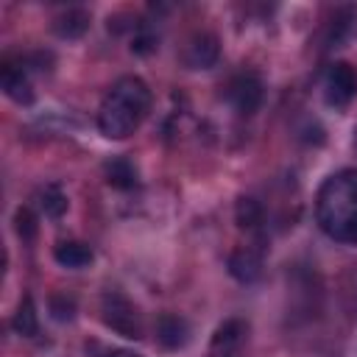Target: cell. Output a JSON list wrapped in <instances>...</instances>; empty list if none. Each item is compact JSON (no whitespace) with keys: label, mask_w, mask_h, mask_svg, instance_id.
<instances>
[{"label":"cell","mask_w":357,"mask_h":357,"mask_svg":"<svg viewBox=\"0 0 357 357\" xmlns=\"http://www.w3.org/2000/svg\"><path fill=\"white\" fill-rule=\"evenodd\" d=\"M151 112V89L137 75H123L106 92L98 109V128L109 139L131 137Z\"/></svg>","instance_id":"1"},{"label":"cell","mask_w":357,"mask_h":357,"mask_svg":"<svg viewBox=\"0 0 357 357\" xmlns=\"http://www.w3.org/2000/svg\"><path fill=\"white\" fill-rule=\"evenodd\" d=\"M315 218L332 240L357 243V167L340 170L324 181L315 201Z\"/></svg>","instance_id":"2"},{"label":"cell","mask_w":357,"mask_h":357,"mask_svg":"<svg viewBox=\"0 0 357 357\" xmlns=\"http://www.w3.org/2000/svg\"><path fill=\"white\" fill-rule=\"evenodd\" d=\"M100 318L103 324L117 332L120 337H128V340H137L142 337V321H139V312L137 307L120 296V293H106L103 301H100Z\"/></svg>","instance_id":"3"},{"label":"cell","mask_w":357,"mask_h":357,"mask_svg":"<svg viewBox=\"0 0 357 357\" xmlns=\"http://www.w3.org/2000/svg\"><path fill=\"white\" fill-rule=\"evenodd\" d=\"M357 92V73L349 61H335L324 75V100L332 109H346Z\"/></svg>","instance_id":"4"},{"label":"cell","mask_w":357,"mask_h":357,"mask_svg":"<svg viewBox=\"0 0 357 357\" xmlns=\"http://www.w3.org/2000/svg\"><path fill=\"white\" fill-rule=\"evenodd\" d=\"M226 98L240 114H254L262 103V81L254 73H240L229 81Z\"/></svg>","instance_id":"5"},{"label":"cell","mask_w":357,"mask_h":357,"mask_svg":"<svg viewBox=\"0 0 357 357\" xmlns=\"http://www.w3.org/2000/svg\"><path fill=\"white\" fill-rule=\"evenodd\" d=\"M0 84H3V92L20 103V106H28L33 100V86L28 81V73L22 70V64H14V61H6L3 64V73H0Z\"/></svg>","instance_id":"6"},{"label":"cell","mask_w":357,"mask_h":357,"mask_svg":"<svg viewBox=\"0 0 357 357\" xmlns=\"http://www.w3.org/2000/svg\"><path fill=\"white\" fill-rule=\"evenodd\" d=\"M218 53H220L218 39H215L212 33H198V36H192V42L187 45L184 61H187L192 70H206V67H212V64L218 61Z\"/></svg>","instance_id":"7"},{"label":"cell","mask_w":357,"mask_h":357,"mask_svg":"<svg viewBox=\"0 0 357 357\" xmlns=\"http://www.w3.org/2000/svg\"><path fill=\"white\" fill-rule=\"evenodd\" d=\"M190 337V329H187V321L173 315V312H165L159 321H156V340L165 346V349H178L184 346Z\"/></svg>","instance_id":"8"},{"label":"cell","mask_w":357,"mask_h":357,"mask_svg":"<svg viewBox=\"0 0 357 357\" xmlns=\"http://www.w3.org/2000/svg\"><path fill=\"white\" fill-rule=\"evenodd\" d=\"M53 257H56V262L61 268L78 271V268H86L92 262V248L86 243H78V240H64V243L56 245Z\"/></svg>","instance_id":"9"},{"label":"cell","mask_w":357,"mask_h":357,"mask_svg":"<svg viewBox=\"0 0 357 357\" xmlns=\"http://www.w3.org/2000/svg\"><path fill=\"white\" fill-rule=\"evenodd\" d=\"M86 28H89V14L84 8H67L53 20V31L61 39H78L86 33Z\"/></svg>","instance_id":"10"},{"label":"cell","mask_w":357,"mask_h":357,"mask_svg":"<svg viewBox=\"0 0 357 357\" xmlns=\"http://www.w3.org/2000/svg\"><path fill=\"white\" fill-rule=\"evenodd\" d=\"M243 335H245V324L243 321H234V318L226 321L223 326H218V332L212 337V351L215 354H231L240 346Z\"/></svg>","instance_id":"11"},{"label":"cell","mask_w":357,"mask_h":357,"mask_svg":"<svg viewBox=\"0 0 357 357\" xmlns=\"http://www.w3.org/2000/svg\"><path fill=\"white\" fill-rule=\"evenodd\" d=\"M11 326H14V332L22 335V337H33V335L39 332L36 307H33V298H31V296H25V298L20 301V307H17L14 318H11Z\"/></svg>","instance_id":"12"},{"label":"cell","mask_w":357,"mask_h":357,"mask_svg":"<svg viewBox=\"0 0 357 357\" xmlns=\"http://www.w3.org/2000/svg\"><path fill=\"white\" fill-rule=\"evenodd\" d=\"M106 181L112 184V187H117V190H131L134 184H137V170H134V165L128 162V159H112L109 165H106Z\"/></svg>","instance_id":"13"},{"label":"cell","mask_w":357,"mask_h":357,"mask_svg":"<svg viewBox=\"0 0 357 357\" xmlns=\"http://www.w3.org/2000/svg\"><path fill=\"white\" fill-rule=\"evenodd\" d=\"M229 271L240 279V282H254L259 276V257H254L251 251H237L229 259Z\"/></svg>","instance_id":"14"},{"label":"cell","mask_w":357,"mask_h":357,"mask_svg":"<svg viewBox=\"0 0 357 357\" xmlns=\"http://www.w3.org/2000/svg\"><path fill=\"white\" fill-rule=\"evenodd\" d=\"M39 209L45 212V218H61L67 212V195L56 184H47L39 192Z\"/></svg>","instance_id":"15"},{"label":"cell","mask_w":357,"mask_h":357,"mask_svg":"<svg viewBox=\"0 0 357 357\" xmlns=\"http://www.w3.org/2000/svg\"><path fill=\"white\" fill-rule=\"evenodd\" d=\"M259 220H262L259 204L254 198H240V204H237V223L243 229H254V226H259Z\"/></svg>","instance_id":"16"},{"label":"cell","mask_w":357,"mask_h":357,"mask_svg":"<svg viewBox=\"0 0 357 357\" xmlns=\"http://www.w3.org/2000/svg\"><path fill=\"white\" fill-rule=\"evenodd\" d=\"M14 223H17V234H20L22 240H33V234H36V218H33L31 209H25V206L17 209Z\"/></svg>","instance_id":"17"},{"label":"cell","mask_w":357,"mask_h":357,"mask_svg":"<svg viewBox=\"0 0 357 357\" xmlns=\"http://www.w3.org/2000/svg\"><path fill=\"white\" fill-rule=\"evenodd\" d=\"M50 312H53V318H59V321H70L73 312H75V304H73V298L56 296V298L50 301Z\"/></svg>","instance_id":"18"},{"label":"cell","mask_w":357,"mask_h":357,"mask_svg":"<svg viewBox=\"0 0 357 357\" xmlns=\"http://www.w3.org/2000/svg\"><path fill=\"white\" fill-rule=\"evenodd\" d=\"M103 357H139V354H134V351H128V349H112V351H106Z\"/></svg>","instance_id":"19"},{"label":"cell","mask_w":357,"mask_h":357,"mask_svg":"<svg viewBox=\"0 0 357 357\" xmlns=\"http://www.w3.org/2000/svg\"><path fill=\"white\" fill-rule=\"evenodd\" d=\"M212 357H231V354H212Z\"/></svg>","instance_id":"20"},{"label":"cell","mask_w":357,"mask_h":357,"mask_svg":"<svg viewBox=\"0 0 357 357\" xmlns=\"http://www.w3.org/2000/svg\"><path fill=\"white\" fill-rule=\"evenodd\" d=\"M354 148H357V137H354Z\"/></svg>","instance_id":"21"}]
</instances>
